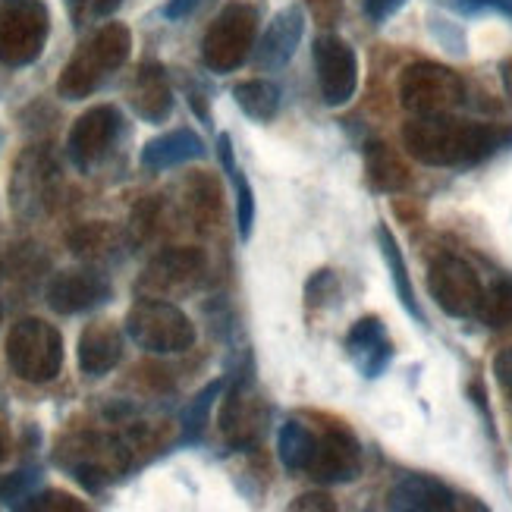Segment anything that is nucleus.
I'll list each match as a JSON object with an SVG mask.
<instances>
[{
    "mask_svg": "<svg viewBox=\"0 0 512 512\" xmlns=\"http://www.w3.org/2000/svg\"><path fill=\"white\" fill-rule=\"evenodd\" d=\"M289 509H296V512H308V509H321V512H333V503L327 494H305L299 500H293V506Z\"/></svg>",
    "mask_w": 512,
    "mask_h": 512,
    "instance_id": "f704fd0d",
    "label": "nucleus"
},
{
    "mask_svg": "<svg viewBox=\"0 0 512 512\" xmlns=\"http://www.w3.org/2000/svg\"><path fill=\"white\" fill-rule=\"evenodd\" d=\"M7 456V440H4V431H0V459Z\"/></svg>",
    "mask_w": 512,
    "mask_h": 512,
    "instance_id": "4c0bfd02",
    "label": "nucleus"
},
{
    "mask_svg": "<svg viewBox=\"0 0 512 512\" xmlns=\"http://www.w3.org/2000/svg\"><path fill=\"white\" fill-rule=\"evenodd\" d=\"M403 142L412 158L428 167H472L512 142V132H500L481 123H462L443 114L415 117L412 123H406Z\"/></svg>",
    "mask_w": 512,
    "mask_h": 512,
    "instance_id": "f257e3e1",
    "label": "nucleus"
},
{
    "mask_svg": "<svg viewBox=\"0 0 512 512\" xmlns=\"http://www.w3.org/2000/svg\"><path fill=\"white\" fill-rule=\"evenodd\" d=\"M104 76H107V73L101 70V66H98L92 57L85 54V48H79L76 57L63 66V73H60V79H57V92H60V98H66V101H82V98H88V95L95 92Z\"/></svg>",
    "mask_w": 512,
    "mask_h": 512,
    "instance_id": "5701e85b",
    "label": "nucleus"
},
{
    "mask_svg": "<svg viewBox=\"0 0 512 512\" xmlns=\"http://www.w3.org/2000/svg\"><path fill=\"white\" fill-rule=\"evenodd\" d=\"M110 283L95 271H63L48 283V305L57 315H79L110 299Z\"/></svg>",
    "mask_w": 512,
    "mask_h": 512,
    "instance_id": "f8f14e48",
    "label": "nucleus"
},
{
    "mask_svg": "<svg viewBox=\"0 0 512 512\" xmlns=\"http://www.w3.org/2000/svg\"><path fill=\"white\" fill-rule=\"evenodd\" d=\"M7 362L16 377L29 384H48L63 368V337L60 330L41 318H22L10 327Z\"/></svg>",
    "mask_w": 512,
    "mask_h": 512,
    "instance_id": "f03ea898",
    "label": "nucleus"
},
{
    "mask_svg": "<svg viewBox=\"0 0 512 512\" xmlns=\"http://www.w3.org/2000/svg\"><path fill=\"white\" fill-rule=\"evenodd\" d=\"M123 0H73V13L76 19H101L110 16Z\"/></svg>",
    "mask_w": 512,
    "mask_h": 512,
    "instance_id": "2f4dec72",
    "label": "nucleus"
},
{
    "mask_svg": "<svg viewBox=\"0 0 512 512\" xmlns=\"http://www.w3.org/2000/svg\"><path fill=\"white\" fill-rule=\"evenodd\" d=\"M428 289L440 311H447L450 318H475L484 302V286L475 267L456 255H443L431 264Z\"/></svg>",
    "mask_w": 512,
    "mask_h": 512,
    "instance_id": "0eeeda50",
    "label": "nucleus"
},
{
    "mask_svg": "<svg viewBox=\"0 0 512 512\" xmlns=\"http://www.w3.org/2000/svg\"><path fill=\"white\" fill-rule=\"evenodd\" d=\"M321 484H343L359 478L362 472V450L346 428H327L321 437H315V450H311L308 469Z\"/></svg>",
    "mask_w": 512,
    "mask_h": 512,
    "instance_id": "9b49d317",
    "label": "nucleus"
},
{
    "mask_svg": "<svg viewBox=\"0 0 512 512\" xmlns=\"http://www.w3.org/2000/svg\"><path fill=\"white\" fill-rule=\"evenodd\" d=\"M208 154L205 142L198 132L192 129H173L167 136H158L151 139L145 148H142V167L151 170V173H161V170H170V167H180V164H189V161H202Z\"/></svg>",
    "mask_w": 512,
    "mask_h": 512,
    "instance_id": "dca6fc26",
    "label": "nucleus"
},
{
    "mask_svg": "<svg viewBox=\"0 0 512 512\" xmlns=\"http://www.w3.org/2000/svg\"><path fill=\"white\" fill-rule=\"evenodd\" d=\"M315 73L321 98L330 107H343L359 88V57L337 35H321L315 41Z\"/></svg>",
    "mask_w": 512,
    "mask_h": 512,
    "instance_id": "6e6552de",
    "label": "nucleus"
},
{
    "mask_svg": "<svg viewBox=\"0 0 512 512\" xmlns=\"http://www.w3.org/2000/svg\"><path fill=\"white\" fill-rule=\"evenodd\" d=\"M346 352L352 365L365 377H381L393 362V343L387 337V327L381 318H362L355 321L346 333Z\"/></svg>",
    "mask_w": 512,
    "mask_h": 512,
    "instance_id": "ddd939ff",
    "label": "nucleus"
},
{
    "mask_svg": "<svg viewBox=\"0 0 512 512\" xmlns=\"http://www.w3.org/2000/svg\"><path fill=\"white\" fill-rule=\"evenodd\" d=\"M264 425H267V406L258 387L249 377L246 381H236V387L224 399V406H220V431H224L227 443L236 450H249L258 443Z\"/></svg>",
    "mask_w": 512,
    "mask_h": 512,
    "instance_id": "1a4fd4ad",
    "label": "nucleus"
},
{
    "mask_svg": "<svg viewBox=\"0 0 512 512\" xmlns=\"http://www.w3.org/2000/svg\"><path fill=\"white\" fill-rule=\"evenodd\" d=\"M333 293H337V274L333 271H315L305 286V299L308 305H324Z\"/></svg>",
    "mask_w": 512,
    "mask_h": 512,
    "instance_id": "7c9ffc66",
    "label": "nucleus"
},
{
    "mask_svg": "<svg viewBox=\"0 0 512 512\" xmlns=\"http://www.w3.org/2000/svg\"><path fill=\"white\" fill-rule=\"evenodd\" d=\"M365 173H368V183L377 192H403L412 183L406 164L399 161L396 154L387 145H381V142L368 145V151H365Z\"/></svg>",
    "mask_w": 512,
    "mask_h": 512,
    "instance_id": "412c9836",
    "label": "nucleus"
},
{
    "mask_svg": "<svg viewBox=\"0 0 512 512\" xmlns=\"http://www.w3.org/2000/svg\"><path fill=\"white\" fill-rule=\"evenodd\" d=\"M478 318L487 327H509L512 324V280L500 277L484 293V302L478 308Z\"/></svg>",
    "mask_w": 512,
    "mask_h": 512,
    "instance_id": "bb28decb",
    "label": "nucleus"
},
{
    "mask_svg": "<svg viewBox=\"0 0 512 512\" xmlns=\"http://www.w3.org/2000/svg\"><path fill=\"white\" fill-rule=\"evenodd\" d=\"M377 246H381V255L387 261V271H390V280H393V289H396V299L403 305L409 315L425 324V311L418 305V296H415V286H412V277H409V267H406V258H403V249H399L396 236L390 233V227H377Z\"/></svg>",
    "mask_w": 512,
    "mask_h": 512,
    "instance_id": "aec40b11",
    "label": "nucleus"
},
{
    "mask_svg": "<svg viewBox=\"0 0 512 512\" xmlns=\"http://www.w3.org/2000/svg\"><path fill=\"white\" fill-rule=\"evenodd\" d=\"M51 16L41 0H4L0 4V63L29 66L48 44Z\"/></svg>",
    "mask_w": 512,
    "mask_h": 512,
    "instance_id": "20e7f679",
    "label": "nucleus"
},
{
    "mask_svg": "<svg viewBox=\"0 0 512 512\" xmlns=\"http://www.w3.org/2000/svg\"><path fill=\"white\" fill-rule=\"evenodd\" d=\"M205 274V255L198 249H170L161 258H154L145 286H158L161 293H173V289H189L202 280Z\"/></svg>",
    "mask_w": 512,
    "mask_h": 512,
    "instance_id": "a211bd4d",
    "label": "nucleus"
},
{
    "mask_svg": "<svg viewBox=\"0 0 512 512\" xmlns=\"http://www.w3.org/2000/svg\"><path fill=\"white\" fill-rule=\"evenodd\" d=\"M16 509H85V503H79L70 494H60V491H44V494L26 497Z\"/></svg>",
    "mask_w": 512,
    "mask_h": 512,
    "instance_id": "c756f323",
    "label": "nucleus"
},
{
    "mask_svg": "<svg viewBox=\"0 0 512 512\" xmlns=\"http://www.w3.org/2000/svg\"><path fill=\"white\" fill-rule=\"evenodd\" d=\"M123 359V337L110 321H95L79 333V368L92 377L114 371Z\"/></svg>",
    "mask_w": 512,
    "mask_h": 512,
    "instance_id": "f3484780",
    "label": "nucleus"
},
{
    "mask_svg": "<svg viewBox=\"0 0 512 512\" xmlns=\"http://www.w3.org/2000/svg\"><path fill=\"white\" fill-rule=\"evenodd\" d=\"M387 506L399 512H450L456 509V494L437 478L406 475L393 484Z\"/></svg>",
    "mask_w": 512,
    "mask_h": 512,
    "instance_id": "2eb2a0df",
    "label": "nucleus"
},
{
    "mask_svg": "<svg viewBox=\"0 0 512 512\" xmlns=\"http://www.w3.org/2000/svg\"><path fill=\"white\" fill-rule=\"evenodd\" d=\"M305 32V13L302 7L289 4L283 7L274 19L267 32L258 41V66L261 70H280V66L289 63V57L296 54V44Z\"/></svg>",
    "mask_w": 512,
    "mask_h": 512,
    "instance_id": "4468645a",
    "label": "nucleus"
},
{
    "mask_svg": "<svg viewBox=\"0 0 512 512\" xmlns=\"http://www.w3.org/2000/svg\"><path fill=\"white\" fill-rule=\"evenodd\" d=\"M233 98L239 104V110L252 120H274L277 110H280V88L267 79H252V82H242L233 88Z\"/></svg>",
    "mask_w": 512,
    "mask_h": 512,
    "instance_id": "b1692460",
    "label": "nucleus"
},
{
    "mask_svg": "<svg viewBox=\"0 0 512 512\" xmlns=\"http://www.w3.org/2000/svg\"><path fill=\"white\" fill-rule=\"evenodd\" d=\"M258 35V13L246 4H233L220 13L202 44V60L214 73H233L249 60Z\"/></svg>",
    "mask_w": 512,
    "mask_h": 512,
    "instance_id": "423d86ee",
    "label": "nucleus"
},
{
    "mask_svg": "<svg viewBox=\"0 0 512 512\" xmlns=\"http://www.w3.org/2000/svg\"><path fill=\"white\" fill-rule=\"evenodd\" d=\"M129 51H132V35L123 22H107V26H101L95 38L85 44V54L92 57L104 73L120 70L129 60Z\"/></svg>",
    "mask_w": 512,
    "mask_h": 512,
    "instance_id": "4be33fe9",
    "label": "nucleus"
},
{
    "mask_svg": "<svg viewBox=\"0 0 512 512\" xmlns=\"http://www.w3.org/2000/svg\"><path fill=\"white\" fill-rule=\"evenodd\" d=\"M494 374H497L500 387L506 390L509 403H512V346H509V349H503V352L497 355V359H494Z\"/></svg>",
    "mask_w": 512,
    "mask_h": 512,
    "instance_id": "72a5a7b5",
    "label": "nucleus"
},
{
    "mask_svg": "<svg viewBox=\"0 0 512 512\" xmlns=\"http://www.w3.org/2000/svg\"><path fill=\"white\" fill-rule=\"evenodd\" d=\"M120 110L110 107V104H98L92 110H85V114L73 123L70 129V139H66V151H70V161L79 167V170H92L107 148L114 145L117 132H120Z\"/></svg>",
    "mask_w": 512,
    "mask_h": 512,
    "instance_id": "9d476101",
    "label": "nucleus"
},
{
    "mask_svg": "<svg viewBox=\"0 0 512 512\" xmlns=\"http://www.w3.org/2000/svg\"><path fill=\"white\" fill-rule=\"evenodd\" d=\"M230 180L236 189V230H239V239L246 242L252 239V230H255V192H252L249 176L239 167L230 170Z\"/></svg>",
    "mask_w": 512,
    "mask_h": 512,
    "instance_id": "cd10ccee",
    "label": "nucleus"
},
{
    "mask_svg": "<svg viewBox=\"0 0 512 512\" xmlns=\"http://www.w3.org/2000/svg\"><path fill=\"white\" fill-rule=\"evenodd\" d=\"M399 101L415 117H443L465 101V82L440 63H412L399 79Z\"/></svg>",
    "mask_w": 512,
    "mask_h": 512,
    "instance_id": "39448f33",
    "label": "nucleus"
},
{
    "mask_svg": "<svg viewBox=\"0 0 512 512\" xmlns=\"http://www.w3.org/2000/svg\"><path fill=\"white\" fill-rule=\"evenodd\" d=\"M311 450H315V434H311L299 421H286L277 437V453L286 472H305Z\"/></svg>",
    "mask_w": 512,
    "mask_h": 512,
    "instance_id": "a878e982",
    "label": "nucleus"
},
{
    "mask_svg": "<svg viewBox=\"0 0 512 512\" xmlns=\"http://www.w3.org/2000/svg\"><path fill=\"white\" fill-rule=\"evenodd\" d=\"M129 104L148 123H164L170 117L173 92H170L167 76H164L161 66H154V63L142 66L136 82H132V88H129Z\"/></svg>",
    "mask_w": 512,
    "mask_h": 512,
    "instance_id": "6ab92c4d",
    "label": "nucleus"
},
{
    "mask_svg": "<svg viewBox=\"0 0 512 512\" xmlns=\"http://www.w3.org/2000/svg\"><path fill=\"white\" fill-rule=\"evenodd\" d=\"M202 0H170L167 4V10H164V16L167 19H183V16H189Z\"/></svg>",
    "mask_w": 512,
    "mask_h": 512,
    "instance_id": "e433bc0d",
    "label": "nucleus"
},
{
    "mask_svg": "<svg viewBox=\"0 0 512 512\" xmlns=\"http://www.w3.org/2000/svg\"><path fill=\"white\" fill-rule=\"evenodd\" d=\"M38 481H41L38 469H22V472L0 481V500L10 503V506H19L26 497H32V487Z\"/></svg>",
    "mask_w": 512,
    "mask_h": 512,
    "instance_id": "c85d7f7f",
    "label": "nucleus"
},
{
    "mask_svg": "<svg viewBox=\"0 0 512 512\" xmlns=\"http://www.w3.org/2000/svg\"><path fill=\"white\" fill-rule=\"evenodd\" d=\"M224 387H227V381H224V377H217V381H211L208 387L198 390L192 403L183 409V415H180L183 443L202 440V434H205V428H208V418H211V409H214V403L220 399V393H224Z\"/></svg>",
    "mask_w": 512,
    "mask_h": 512,
    "instance_id": "393cba45",
    "label": "nucleus"
},
{
    "mask_svg": "<svg viewBox=\"0 0 512 512\" xmlns=\"http://www.w3.org/2000/svg\"><path fill=\"white\" fill-rule=\"evenodd\" d=\"M126 333L154 355H173L195 346V327L183 308L164 299H139L126 315Z\"/></svg>",
    "mask_w": 512,
    "mask_h": 512,
    "instance_id": "7ed1b4c3",
    "label": "nucleus"
},
{
    "mask_svg": "<svg viewBox=\"0 0 512 512\" xmlns=\"http://www.w3.org/2000/svg\"><path fill=\"white\" fill-rule=\"evenodd\" d=\"M406 0H365V16L374 22V26H381V22H387L393 13L403 10Z\"/></svg>",
    "mask_w": 512,
    "mask_h": 512,
    "instance_id": "473e14b6",
    "label": "nucleus"
},
{
    "mask_svg": "<svg viewBox=\"0 0 512 512\" xmlns=\"http://www.w3.org/2000/svg\"><path fill=\"white\" fill-rule=\"evenodd\" d=\"M305 4L311 7V13H315L321 22L337 19V0H305Z\"/></svg>",
    "mask_w": 512,
    "mask_h": 512,
    "instance_id": "c9c22d12",
    "label": "nucleus"
}]
</instances>
